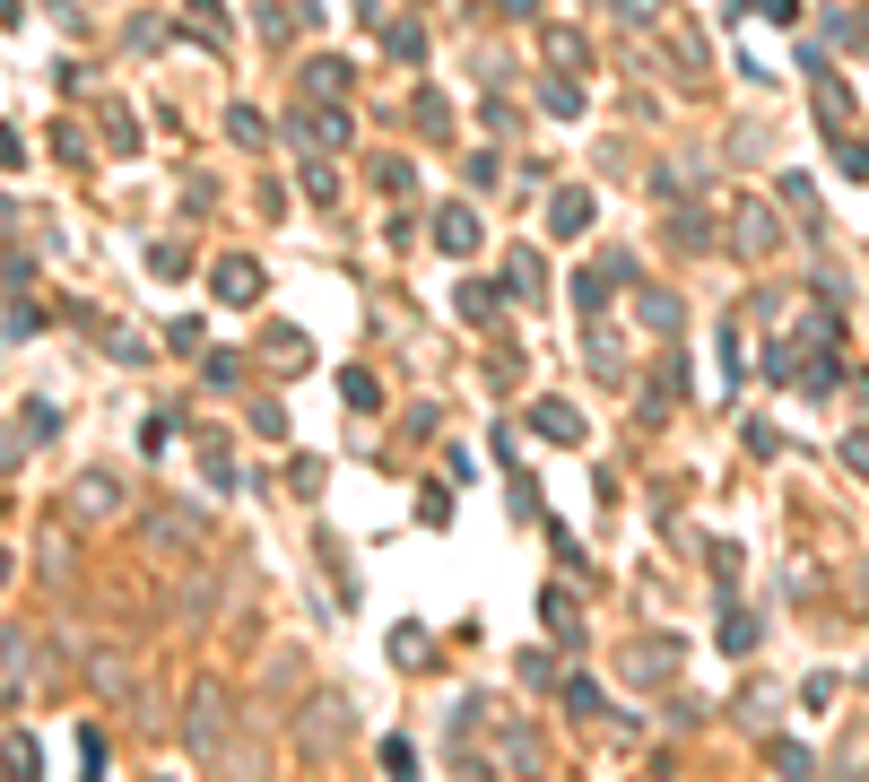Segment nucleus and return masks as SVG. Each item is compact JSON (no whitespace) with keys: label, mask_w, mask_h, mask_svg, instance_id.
I'll use <instances>...</instances> for the list:
<instances>
[{"label":"nucleus","mask_w":869,"mask_h":782,"mask_svg":"<svg viewBox=\"0 0 869 782\" xmlns=\"http://www.w3.org/2000/svg\"><path fill=\"white\" fill-rule=\"evenodd\" d=\"M0 574H9V548H0Z\"/></svg>","instance_id":"obj_8"},{"label":"nucleus","mask_w":869,"mask_h":782,"mask_svg":"<svg viewBox=\"0 0 869 782\" xmlns=\"http://www.w3.org/2000/svg\"><path fill=\"white\" fill-rule=\"evenodd\" d=\"M435 243H444V252H470V243H479L470 209H444V218H435Z\"/></svg>","instance_id":"obj_5"},{"label":"nucleus","mask_w":869,"mask_h":782,"mask_svg":"<svg viewBox=\"0 0 869 782\" xmlns=\"http://www.w3.org/2000/svg\"><path fill=\"white\" fill-rule=\"evenodd\" d=\"M305 88H313V97H340V88H348V70H340V61H313V70H305Z\"/></svg>","instance_id":"obj_6"},{"label":"nucleus","mask_w":869,"mask_h":782,"mask_svg":"<svg viewBox=\"0 0 869 782\" xmlns=\"http://www.w3.org/2000/svg\"><path fill=\"white\" fill-rule=\"evenodd\" d=\"M218 296H227V305H252V296H261V270H252V261H218Z\"/></svg>","instance_id":"obj_2"},{"label":"nucleus","mask_w":869,"mask_h":782,"mask_svg":"<svg viewBox=\"0 0 869 782\" xmlns=\"http://www.w3.org/2000/svg\"><path fill=\"white\" fill-rule=\"evenodd\" d=\"M548 226H557V235H583V226H592V201H583V192H557V201H548Z\"/></svg>","instance_id":"obj_3"},{"label":"nucleus","mask_w":869,"mask_h":782,"mask_svg":"<svg viewBox=\"0 0 869 782\" xmlns=\"http://www.w3.org/2000/svg\"><path fill=\"white\" fill-rule=\"evenodd\" d=\"M296 131H305V139H348V113H305Z\"/></svg>","instance_id":"obj_7"},{"label":"nucleus","mask_w":869,"mask_h":782,"mask_svg":"<svg viewBox=\"0 0 869 782\" xmlns=\"http://www.w3.org/2000/svg\"><path fill=\"white\" fill-rule=\"evenodd\" d=\"M79 513H88V522L114 513V469H88V478H79Z\"/></svg>","instance_id":"obj_4"},{"label":"nucleus","mask_w":869,"mask_h":782,"mask_svg":"<svg viewBox=\"0 0 869 782\" xmlns=\"http://www.w3.org/2000/svg\"><path fill=\"white\" fill-rule=\"evenodd\" d=\"M530 427H539L548 444H583V418H574L565 400H539V418H530Z\"/></svg>","instance_id":"obj_1"}]
</instances>
